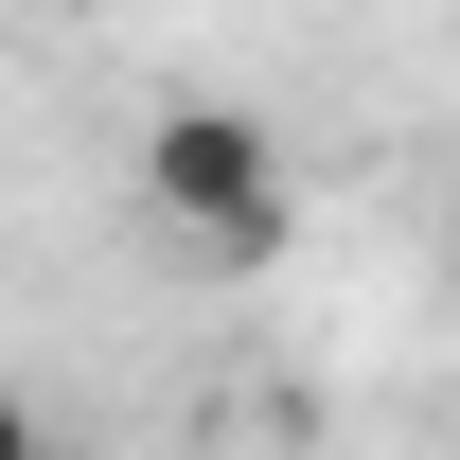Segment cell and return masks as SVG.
<instances>
[{
	"label": "cell",
	"mask_w": 460,
	"mask_h": 460,
	"mask_svg": "<svg viewBox=\"0 0 460 460\" xmlns=\"http://www.w3.org/2000/svg\"><path fill=\"white\" fill-rule=\"evenodd\" d=\"M142 213H160V248H195V266H284L301 248V177L284 142H266V107H230V89H177L160 124H142Z\"/></svg>",
	"instance_id": "6da1fadb"
},
{
	"label": "cell",
	"mask_w": 460,
	"mask_h": 460,
	"mask_svg": "<svg viewBox=\"0 0 460 460\" xmlns=\"http://www.w3.org/2000/svg\"><path fill=\"white\" fill-rule=\"evenodd\" d=\"M0 460H54V425H36V407H18V390H0Z\"/></svg>",
	"instance_id": "7a4b0ae2"
}]
</instances>
